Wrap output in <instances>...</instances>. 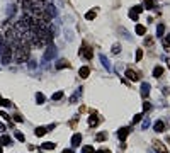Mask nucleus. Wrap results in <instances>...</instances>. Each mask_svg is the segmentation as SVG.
I'll return each instance as SVG.
<instances>
[{
  "instance_id": "nucleus-1",
  "label": "nucleus",
  "mask_w": 170,
  "mask_h": 153,
  "mask_svg": "<svg viewBox=\"0 0 170 153\" xmlns=\"http://www.w3.org/2000/svg\"><path fill=\"white\" fill-rule=\"evenodd\" d=\"M12 48H10V44H5L3 46V53H2V63L3 65H7V63H10V60H12Z\"/></svg>"
},
{
  "instance_id": "nucleus-4",
  "label": "nucleus",
  "mask_w": 170,
  "mask_h": 153,
  "mask_svg": "<svg viewBox=\"0 0 170 153\" xmlns=\"http://www.w3.org/2000/svg\"><path fill=\"white\" fill-rule=\"evenodd\" d=\"M153 148H155V152H158V153H170L162 141H153Z\"/></svg>"
},
{
  "instance_id": "nucleus-33",
  "label": "nucleus",
  "mask_w": 170,
  "mask_h": 153,
  "mask_svg": "<svg viewBox=\"0 0 170 153\" xmlns=\"http://www.w3.org/2000/svg\"><path fill=\"white\" fill-rule=\"evenodd\" d=\"M152 43H153L152 37H146V39H145V46H152Z\"/></svg>"
},
{
  "instance_id": "nucleus-29",
  "label": "nucleus",
  "mask_w": 170,
  "mask_h": 153,
  "mask_svg": "<svg viewBox=\"0 0 170 153\" xmlns=\"http://www.w3.org/2000/svg\"><path fill=\"white\" fill-rule=\"evenodd\" d=\"M141 119H143V114H136V116L133 118V123H140Z\"/></svg>"
},
{
  "instance_id": "nucleus-13",
  "label": "nucleus",
  "mask_w": 170,
  "mask_h": 153,
  "mask_svg": "<svg viewBox=\"0 0 170 153\" xmlns=\"http://www.w3.org/2000/svg\"><path fill=\"white\" fill-rule=\"evenodd\" d=\"M46 131H48V128L39 126V128H36V136H44V135H46Z\"/></svg>"
},
{
  "instance_id": "nucleus-38",
  "label": "nucleus",
  "mask_w": 170,
  "mask_h": 153,
  "mask_svg": "<svg viewBox=\"0 0 170 153\" xmlns=\"http://www.w3.org/2000/svg\"><path fill=\"white\" fill-rule=\"evenodd\" d=\"M61 153H73V152H72V150H63Z\"/></svg>"
},
{
  "instance_id": "nucleus-17",
  "label": "nucleus",
  "mask_w": 170,
  "mask_h": 153,
  "mask_svg": "<svg viewBox=\"0 0 170 153\" xmlns=\"http://www.w3.org/2000/svg\"><path fill=\"white\" fill-rule=\"evenodd\" d=\"M153 75H155V77H162V75H163V68H162V66H155Z\"/></svg>"
},
{
  "instance_id": "nucleus-3",
  "label": "nucleus",
  "mask_w": 170,
  "mask_h": 153,
  "mask_svg": "<svg viewBox=\"0 0 170 153\" xmlns=\"http://www.w3.org/2000/svg\"><path fill=\"white\" fill-rule=\"evenodd\" d=\"M129 133H131V128H128V126H124V128H121L119 131H117V138L121 140V141H124L128 136H129Z\"/></svg>"
},
{
  "instance_id": "nucleus-11",
  "label": "nucleus",
  "mask_w": 170,
  "mask_h": 153,
  "mask_svg": "<svg viewBox=\"0 0 170 153\" xmlns=\"http://www.w3.org/2000/svg\"><path fill=\"white\" fill-rule=\"evenodd\" d=\"M136 34H138V36H145V34H146V27L141 26V24H138V26H136Z\"/></svg>"
},
{
  "instance_id": "nucleus-35",
  "label": "nucleus",
  "mask_w": 170,
  "mask_h": 153,
  "mask_svg": "<svg viewBox=\"0 0 170 153\" xmlns=\"http://www.w3.org/2000/svg\"><path fill=\"white\" fill-rule=\"evenodd\" d=\"M150 107H152V106H150V102H145V104H143V109H145V111H148Z\"/></svg>"
},
{
  "instance_id": "nucleus-5",
  "label": "nucleus",
  "mask_w": 170,
  "mask_h": 153,
  "mask_svg": "<svg viewBox=\"0 0 170 153\" xmlns=\"http://www.w3.org/2000/svg\"><path fill=\"white\" fill-rule=\"evenodd\" d=\"M126 77H128L131 82H138V80H140V75H138L133 68H128V70H126Z\"/></svg>"
},
{
  "instance_id": "nucleus-23",
  "label": "nucleus",
  "mask_w": 170,
  "mask_h": 153,
  "mask_svg": "<svg viewBox=\"0 0 170 153\" xmlns=\"http://www.w3.org/2000/svg\"><path fill=\"white\" fill-rule=\"evenodd\" d=\"M104 140H107V135L106 133H99L97 135V141H104Z\"/></svg>"
},
{
  "instance_id": "nucleus-20",
  "label": "nucleus",
  "mask_w": 170,
  "mask_h": 153,
  "mask_svg": "<svg viewBox=\"0 0 170 153\" xmlns=\"http://www.w3.org/2000/svg\"><path fill=\"white\" fill-rule=\"evenodd\" d=\"M43 148H44V150H53V148H54V143H51V141L43 143Z\"/></svg>"
},
{
  "instance_id": "nucleus-30",
  "label": "nucleus",
  "mask_w": 170,
  "mask_h": 153,
  "mask_svg": "<svg viewBox=\"0 0 170 153\" xmlns=\"http://www.w3.org/2000/svg\"><path fill=\"white\" fill-rule=\"evenodd\" d=\"M129 17H131L133 20H138V14H136V12H133V10H129Z\"/></svg>"
},
{
  "instance_id": "nucleus-31",
  "label": "nucleus",
  "mask_w": 170,
  "mask_h": 153,
  "mask_svg": "<svg viewBox=\"0 0 170 153\" xmlns=\"http://www.w3.org/2000/svg\"><path fill=\"white\" fill-rule=\"evenodd\" d=\"M15 138H17L19 141H24V140H26V138H24V135H22V133H19V131L15 133Z\"/></svg>"
},
{
  "instance_id": "nucleus-28",
  "label": "nucleus",
  "mask_w": 170,
  "mask_h": 153,
  "mask_svg": "<svg viewBox=\"0 0 170 153\" xmlns=\"http://www.w3.org/2000/svg\"><path fill=\"white\" fill-rule=\"evenodd\" d=\"M141 58H143V49H138L136 51V61H140Z\"/></svg>"
},
{
  "instance_id": "nucleus-40",
  "label": "nucleus",
  "mask_w": 170,
  "mask_h": 153,
  "mask_svg": "<svg viewBox=\"0 0 170 153\" xmlns=\"http://www.w3.org/2000/svg\"><path fill=\"white\" fill-rule=\"evenodd\" d=\"M36 2H46V0H36Z\"/></svg>"
},
{
  "instance_id": "nucleus-39",
  "label": "nucleus",
  "mask_w": 170,
  "mask_h": 153,
  "mask_svg": "<svg viewBox=\"0 0 170 153\" xmlns=\"http://www.w3.org/2000/svg\"><path fill=\"white\" fill-rule=\"evenodd\" d=\"M0 153H3V148H2V145H0Z\"/></svg>"
},
{
  "instance_id": "nucleus-6",
  "label": "nucleus",
  "mask_w": 170,
  "mask_h": 153,
  "mask_svg": "<svg viewBox=\"0 0 170 153\" xmlns=\"http://www.w3.org/2000/svg\"><path fill=\"white\" fill-rule=\"evenodd\" d=\"M78 75H80L82 78H89V75H90V68H89V66H82L80 72H78Z\"/></svg>"
},
{
  "instance_id": "nucleus-10",
  "label": "nucleus",
  "mask_w": 170,
  "mask_h": 153,
  "mask_svg": "<svg viewBox=\"0 0 170 153\" xmlns=\"http://www.w3.org/2000/svg\"><path fill=\"white\" fill-rule=\"evenodd\" d=\"M148 94H150V85L145 82V83L141 85V95H143V97H148Z\"/></svg>"
},
{
  "instance_id": "nucleus-27",
  "label": "nucleus",
  "mask_w": 170,
  "mask_h": 153,
  "mask_svg": "<svg viewBox=\"0 0 170 153\" xmlns=\"http://www.w3.org/2000/svg\"><path fill=\"white\" fill-rule=\"evenodd\" d=\"M131 10H133V12H136V14H140V12H143V7H141V5H136V7H133Z\"/></svg>"
},
{
  "instance_id": "nucleus-24",
  "label": "nucleus",
  "mask_w": 170,
  "mask_h": 153,
  "mask_svg": "<svg viewBox=\"0 0 170 153\" xmlns=\"http://www.w3.org/2000/svg\"><path fill=\"white\" fill-rule=\"evenodd\" d=\"M145 7H146L148 10H152L155 5H153V2H152V0H145Z\"/></svg>"
},
{
  "instance_id": "nucleus-12",
  "label": "nucleus",
  "mask_w": 170,
  "mask_h": 153,
  "mask_svg": "<svg viewBox=\"0 0 170 153\" xmlns=\"http://www.w3.org/2000/svg\"><path fill=\"white\" fill-rule=\"evenodd\" d=\"M72 143H73L75 146H78V145L82 143V135H73V136H72Z\"/></svg>"
},
{
  "instance_id": "nucleus-14",
  "label": "nucleus",
  "mask_w": 170,
  "mask_h": 153,
  "mask_svg": "<svg viewBox=\"0 0 170 153\" xmlns=\"http://www.w3.org/2000/svg\"><path fill=\"white\" fill-rule=\"evenodd\" d=\"M0 143H2L3 146H7V145H10V143H12V140H10L7 135H2V138H0Z\"/></svg>"
},
{
  "instance_id": "nucleus-36",
  "label": "nucleus",
  "mask_w": 170,
  "mask_h": 153,
  "mask_svg": "<svg viewBox=\"0 0 170 153\" xmlns=\"http://www.w3.org/2000/svg\"><path fill=\"white\" fill-rule=\"evenodd\" d=\"M3 131H5V124H2V123H0V133H3Z\"/></svg>"
},
{
  "instance_id": "nucleus-25",
  "label": "nucleus",
  "mask_w": 170,
  "mask_h": 153,
  "mask_svg": "<svg viewBox=\"0 0 170 153\" xmlns=\"http://www.w3.org/2000/svg\"><path fill=\"white\" fill-rule=\"evenodd\" d=\"M94 152H95V150H94L90 145H89V146H83V150H82V153H94Z\"/></svg>"
},
{
  "instance_id": "nucleus-34",
  "label": "nucleus",
  "mask_w": 170,
  "mask_h": 153,
  "mask_svg": "<svg viewBox=\"0 0 170 153\" xmlns=\"http://www.w3.org/2000/svg\"><path fill=\"white\" fill-rule=\"evenodd\" d=\"M121 51V46L119 44H114V48H112V53H119Z\"/></svg>"
},
{
  "instance_id": "nucleus-9",
  "label": "nucleus",
  "mask_w": 170,
  "mask_h": 153,
  "mask_svg": "<svg viewBox=\"0 0 170 153\" xmlns=\"http://www.w3.org/2000/svg\"><path fill=\"white\" fill-rule=\"evenodd\" d=\"M70 66H72V65H70L66 60H60V61L56 63V68H58V70H61V68H70Z\"/></svg>"
},
{
  "instance_id": "nucleus-26",
  "label": "nucleus",
  "mask_w": 170,
  "mask_h": 153,
  "mask_svg": "<svg viewBox=\"0 0 170 153\" xmlns=\"http://www.w3.org/2000/svg\"><path fill=\"white\" fill-rule=\"evenodd\" d=\"M0 106H2V107H9V106H10V102H9V100H5V99H2V97H0Z\"/></svg>"
},
{
  "instance_id": "nucleus-2",
  "label": "nucleus",
  "mask_w": 170,
  "mask_h": 153,
  "mask_svg": "<svg viewBox=\"0 0 170 153\" xmlns=\"http://www.w3.org/2000/svg\"><path fill=\"white\" fill-rule=\"evenodd\" d=\"M80 55H82V58L90 60V58L94 56V51H92V48H87V46L83 44V46H82V49H80Z\"/></svg>"
},
{
  "instance_id": "nucleus-8",
  "label": "nucleus",
  "mask_w": 170,
  "mask_h": 153,
  "mask_svg": "<svg viewBox=\"0 0 170 153\" xmlns=\"http://www.w3.org/2000/svg\"><path fill=\"white\" fill-rule=\"evenodd\" d=\"M153 128H155V131H157V133H162V131L165 129V124H163V121H155Z\"/></svg>"
},
{
  "instance_id": "nucleus-16",
  "label": "nucleus",
  "mask_w": 170,
  "mask_h": 153,
  "mask_svg": "<svg viewBox=\"0 0 170 153\" xmlns=\"http://www.w3.org/2000/svg\"><path fill=\"white\" fill-rule=\"evenodd\" d=\"M163 32H165V26H163V24H158V27H157V36L160 37V36H163Z\"/></svg>"
},
{
  "instance_id": "nucleus-15",
  "label": "nucleus",
  "mask_w": 170,
  "mask_h": 153,
  "mask_svg": "<svg viewBox=\"0 0 170 153\" xmlns=\"http://www.w3.org/2000/svg\"><path fill=\"white\" fill-rule=\"evenodd\" d=\"M163 48H165L167 51H170V34H167V36L163 37Z\"/></svg>"
},
{
  "instance_id": "nucleus-18",
  "label": "nucleus",
  "mask_w": 170,
  "mask_h": 153,
  "mask_svg": "<svg viewBox=\"0 0 170 153\" xmlns=\"http://www.w3.org/2000/svg\"><path fill=\"white\" fill-rule=\"evenodd\" d=\"M85 19H87V20H94V19H95V10L87 12V14H85Z\"/></svg>"
},
{
  "instance_id": "nucleus-19",
  "label": "nucleus",
  "mask_w": 170,
  "mask_h": 153,
  "mask_svg": "<svg viewBox=\"0 0 170 153\" xmlns=\"http://www.w3.org/2000/svg\"><path fill=\"white\" fill-rule=\"evenodd\" d=\"M53 55H54V48L51 46V48H49V51H46V55H44V58H46V60H49V58H53Z\"/></svg>"
},
{
  "instance_id": "nucleus-22",
  "label": "nucleus",
  "mask_w": 170,
  "mask_h": 153,
  "mask_svg": "<svg viewBox=\"0 0 170 153\" xmlns=\"http://www.w3.org/2000/svg\"><path fill=\"white\" fill-rule=\"evenodd\" d=\"M36 99H37V104H43V102H44V95H43L41 92L36 94Z\"/></svg>"
},
{
  "instance_id": "nucleus-32",
  "label": "nucleus",
  "mask_w": 170,
  "mask_h": 153,
  "mask_svg": "<svg viewBox=\"0 0 170 153\" xmlns=\"http://www.w3.org/2000/svg\"><path fill=\"white\" fill-rule=\"evenodd\" d=\"M14 121H17V123H22L24 119H22V116H20V114H15V116H14Z\"/></svg>"
},
{
  "instance_id": "nucleus-37",
  "label": "nucleus",
  "mask_w": 170,
  "mask_h": 153,
  "mask_svg": "<svg viewBox=\"0 0 170 153\" xmlns=\"http://www.w3.org/2000/svg\"><path fill=\"white\" fill-rule=\"evenodd\" d=\"M95 153H109L107 150H99V152H95Z\"/></svg>"
},
{
  "instance_id": "nucleus-7",
  "label": "nucleus",
  "mask_w": 170,
  "mask_h": 153,
  "mask_svg": "<svg viewBox=\"0 0 170 153\" xmlns=\"http://www.w3.org/2000/svg\"><path fill=\"white\" fill-rule=\"evenodd\" d=\"M97 124H99V118H97L95 114H92V116L89 118V126H90V128H95Z\"/></svg>"
},
{
  "instance_id": "nucleus-21",
  "label": "nucleus",
  "mask_w": 170,
  "mask_h": 153,
  "mask_svg": "<svg viewBox=\"0 0 170 153\" xmlns=\"http://www.w3.org/2000/svg\"><path fill=\"white\" fill-rule=\"evenodd\" d=\"M60 99H63V92H54L53 94V100H60Z\"/></svg>"
}]
</instances>
